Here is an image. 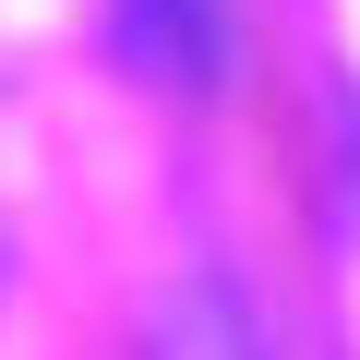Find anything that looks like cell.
Wrapping results in <instances>:
<instances>
[{
	"instance_id": "2",
	"label": "cell",
	"mask_w": 360,
	"mask_h": 360,
	"mask_svg": "<svg viewBox=\"0 0 360 360\" xmlns=\"http://www.w3.org/2000/svg\"><path fill=\"white\" fill-rule=\"evenodd\" d=\"M156 360H264V336H252V312L229 288H180L156 312Z\"/></svg>"
},
{
	"instance_id": "1",
	"label": "cell",
	"mask_w": 360,
	"mask_h": 360,
	"mask_svg": "<svg viewBox=\"0 0 360 360\" xmlns=\"http://www.w3.org/2000/svg\"><path fill=\"white\" fill-rule=\"evenodd\" d=\"M108 49L156 96H217L229 72V13L217 0H108Z\"/></svg>"
}]
</instances>
